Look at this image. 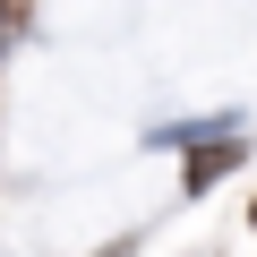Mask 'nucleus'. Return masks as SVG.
Returning <instances> with one entry per match:
<instances>
[{
	"label": "nucleus",
	"mask_w": 257,
	"mask_h": 257,
	"mask_svg": "<svg viewBox=\"0 0 257 257\" xmlns=\"http://www.w3.org/2000/svg\"><path fill=\"white\" fill-rule=\"evenodd\" d=\"M231 163H240V146H231V138H223V146H206V155L189 163V189H206V180H214V172H231Z\"/></svg>",
	"instance_id": "1"
}]
</instances>
